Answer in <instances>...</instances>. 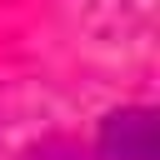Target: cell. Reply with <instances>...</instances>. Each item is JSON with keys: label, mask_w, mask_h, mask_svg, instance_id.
I'll return each mask as SVG.
<instances>
[{"label": "cell", "mask_w": 160, "mask_h": 160, "mask_svg": "<svg viewBox=\"0 0 160 160\" xmlns=\"http://www.w3.org/2000/svg\"><path fill=\"white\" fill-rule=\"evenodd\" d=\"M155 110L145 105H125L100 125V160H155Z\"/></svg>", "instance_id": "obj_1"}]
</instances>
